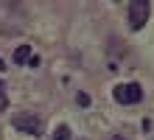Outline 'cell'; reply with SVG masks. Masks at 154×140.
I'll return each instance as SVG.
<instances>
[{
    "instance_id": "3",
    "label": "cell",
    "mask_w": 154,
    "mask_h": 140,
    "mask_svg": "<svg viewBox=\"0 0 154 140\" xmlns=\"http://www.w3.org/2000/svg\"><path fill=\"white\" fill-rule=\"evenodd\" d=\"M11 123H14V129H20V132L42 135V123H39V118H34V115H17Z\"/></svg>"
},
{
    "instance_id": "5",
    "label": "cell",
    "mask_w": 154,
    "mask_h": 140,
    "mask_svg": "<svg viewBox=\"0 0 154 140\" xmlns=\"http://www.w3.org/2000/svg\"><path fill=\"white\" fill-rule=\"evenodd\" d=\"M70 137V129L62 123V126H56V132H53V140H67Z\"/></svg>"
},
{
    "instance_id": "9",
    "label": "cell",
    "mask_w": 154,
    "mask_h": 140,
    "mask_svg": "<svg viewBox=\"0 0 154 140\" xmlns=\"http://www.w3.org/2000/svg\"><path fill=\"white\" fill-rule=\"evenodd\" d=\"M112 140H123V137H118V135H115V137H112Z\"/></svg>"
},
{
    "instance_id": "7",
    "label": "cell",
    "mask_w": 154,
    "mask_h": 140,
    "mask_svg": "<svg viewBox=\"0 0 154 140\" xmlns=\"http://www.w3.org/2000/svg\"><path fill=\"white\" fill-rule=\"evenodd\" d=\"M76 101H79V107H90V95H87V92H79Z\"/></svg>"
},
{
    "instance_id": "2",
    "label": "cell",
    "mask_w": 154,
    "mask_h": 140,
    "mask_svg": "<svg viewBox=\"0 0 154 140\" xmlns=\"http://www.w3.org/2000/svg\"><path fill=\"white\" fill-rule=\"evenodd\" d=\"M149 11H151L149 0H132V6H129V25L134 28V31L146 25V20H149Z\"/></svg>"
},
{
    "instance_id": "4",
    "label": "cell",
    "mask_w": 154,
    "mask_h": 140,
    "mask_svg": "<svg viewBox=\"0 0 154 140\" xmlns=\"http://www.w3.org/2000/svg\"><path fill=\"white\" fill-rule=\"evenodd\" d=\"M31 56H34V53H31V45H17V51H14V62H17V64L28 62Z\"/></svg>"
},
{
    "instance_id": "6",
    "label": "cell",
    "mask_w": 154,
    "mask_h": 140,
    "mask_svg": "<svg viewBox=\"0 0 154 140\" xmlns=\"http://www.w3.org/2000/svg\"><path fill=\"white\" fill-rule=\"evenodd\" d=\"M6 107H8V98H6V84L0 81V112H3Z\"/></svg>"
},
{
    "instance_id": "1",
    "label": "cell",
    "mask_w": 154,
    "mask_h": 140,
    "mask_svg": "<svg viewBox=\"0 0 154 140\" xmlns=\"http://www.w3.org/2000/svg\"><path fill=\"white\" fill-rule=\"evenodd\" d=\"M112 95L118 104H137V101L143 98V90H140V84H118V87L112 90Z\"/></svg>"
},
{
    "instance_id": "8",
    "label": "cell",
    "mask_w": 154,
    "mask_h": 140,
    "mask_svg": "<svg viewBox=\"0 0 154 140\" xmlns=\"http://www.w3.org/2000/svg\"><path fill=\"white\" fill-rule=\"evenodd\" d=\"M3 70H6V62H3V59H0V73H3Z\"/></svg>"
}]
</instances>
